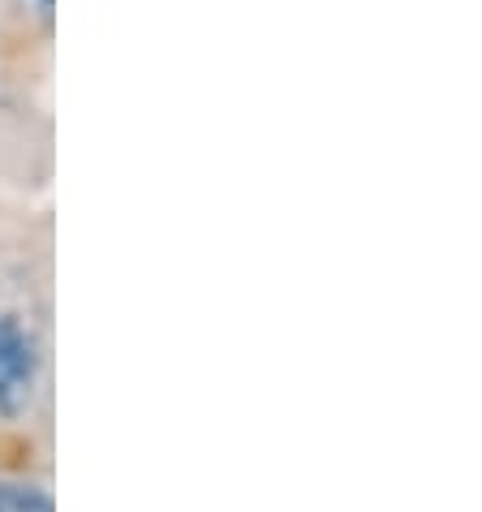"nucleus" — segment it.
Listing matches in <instances>:
<instances>
[{
    "label": "nucleus",
    "instance_id": "obj_3",
    "mask_svg": "<svg viewBox=\"0 0 482 512\" xmlns=\"http://www.w3.org/2000/svg\"><path fill=\"white\" fill-rule=\"evenodd\" d=\"M39 5H44V9H52V0H39Z\"/></svg>",
    "mask_w": 482,
    "mask_h": 512
},
{
    "label": "nucleus",
    "instance_id": "obj_2",
    "mask_svg": "<svg viewBox=\"0 0 482 512\" xmlns=\"http://www.w3.org/2000/svg\"><path fill=\"white\" fill-rule=\"evenodd\" d=\"M0 512H56L52 495L39 487H26V482H9L0 478Z\"/></svg>",
    "mask_w": 482,
    "mask_h": 512
},
{
    "label": "nucleus",
    "instance_id": "obj_1",
    "mask_svg": "<svg viewBox=\"0 0 482 512\" xmlns=\"http://www.w3.org/2000/svg\"><path fill=\"white\" fill-rule=\"evenodd\" d=\"M39 349L18 315L0 310V418H22L35 401Z\"/></svg>",
    "mask_w": 482,
    "mask_h": 512
}]
</instances>
